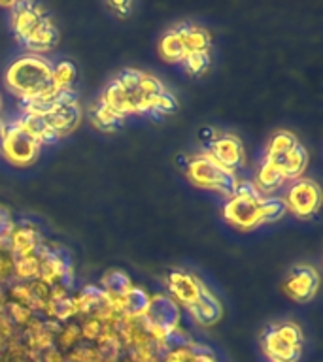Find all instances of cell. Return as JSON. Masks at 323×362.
Segmentation results:
<instances>
[{"instance_id":"cell-1","label":"cell","mask_w":323,"mask_h":362,"mask_svg":"<svg viewBox=\"0 0 323 362\" xmlns=\"http://www.w3.org/2000/svg\"><path fill=\"white\" fill-rule=\"evenodd\" d=\"M6 83L23 100H33L34 96L50 89L51 64L38 55L19 57L11 62L6 72Z\"/></svg>"},{"instance_id":"cell-2","label":"cell","mask_w":323,"mask_h":362,"mask_svg":"<svg viewBox=\"0 0 323 362\" xmlns=\"http://www.w3.org/2000/svg\"><path fill=\"white\" fill-rule=\"evenodd\" d=\"M265 197L257 187L248 181L237 180V189L223 206V217L238 228H255L259 226V208Z\"/></svg>"},{"instance_id":"cell-3","label":"cell","mask_w":323,"mask_h":362,"mask_svg":"<svg viewBox=\"0 0 323 362\" xmlns=\"http://www.w3.org/2000/svg\"><path fill=\"white\" fill-rule=\"evenodd\" d=\"M187 175L191 177L195 185L215 191L227 200L234 194V189H237L234 170L220 166L210 153L191 158V163L187 166Z\"/></svg>"},{"instance_id":"cell-4","label":"cell","mask_w":323,"mask_h":362,"mask_svg":"<svg viewBox=\"0 0 323 362\" xmlns=\"http://www.w3.org/2000/svg\"><path fill=\"white\" fill-rule=\"evenodd\" d=\"M0 146H2L4 157L16 166H25V164L33 163L38 155L40 147L33 136L16 124L6 127L2 138H0Z\"/></svg>"},{"instance_id":"cell-5","label":"cell","mask_w":323,"mask_h":362,"mask_svg":"<svg viewBox=\"0 0 323 362\" xmlns=\"http://www.w3.org/2000/svg\"><path fill=\"white\" fill-rule=\"evenodd\" d=\"M285 208L291 209L299 217H310L319 209L322 202V191L319 187L310 180H300L289 187L285 197Z\"/></svg>"},{"instance_id":"cell-6","label":"cell","mask_w":323,"mask_h":362,"mask_svg":"<svg viewBox=\"0 0 323 362\" xmlns=\"http://www.w3.org/2000/svg\"><path fill=\"white\" fill-rule=\"evenodd\" d=\"M317 283H319V277H317L316 270L312 266H299L288 277L283 288L297 302H306V300H310L316 294Z\"/></svg>"},{"instance_id":"cell-7","label":"cell","mask_w":323,"mask_h":362,"mask_svg":"<svg viewBox=\"0 0 323 362\" xmlns=\"http://www.w3.org/2000/svg\"><path fill=\"white\" fill-rule=\"evenodd\" d=\"M210 155L215 163L223 168L234 170L237 166L244 164V147L237 136L225 134L221 138H215L210 146Z\"/></svg>"},{"instance_id":"cell-8","label":"cell","mask_w":323,"mask_h":362,"mask_svg":"<svg viewBox=\"0 0 323 362\" xmlns=\"http://www.w3.org/2000/svg\"><path fill=\"white\" fill-rule=\"evenodd\" d=\"M146 315L153 325H159L164 330H169V334L174 328H178V322H180V310H178V305L172 302V298L164 296V294L149 296V308H147Z\"/></svg>"},{"instance_id":"cell-9","label":"cell","mask_w":323,"mask_h":362,"mask_svg":"<svg viewBox=\"0 0 323 362\" xmlns=\"http://www.w3.org/2000/svg\"><path fill=\"white\" fill-rule=\"evenodd\" d=\"M187 311L191 313V317L198 325H214L221 315V305L217 302L214 294L210 293L208 288L204 287V283H200V296L195 304L187 305Z\"/></svg>"},{"instance_id":"cell-10","label":"cell","mask_w":323,"mask_h":362,"mask_svg":"<svg viewBox=\"0 0 323 362\" xmlns=\"http://www.w3.org/2000/svg\"><path fill=\"white\" fill-rule=\"evenodd\" d=\"M200 283L197 277L186 272H172L169 276V288L181 304H195L200 296Z\"/></svg>"},{"instance_id":"cell-11","label":"cell","mask_w":323,"mask_h":362,"mask_svg":"<svg viewBox=\"0 0 323 362\" xmlns=\"http://www.w3.org/2000/svg\"><path fill=\"white\" fill-rule=\"evenodd\" d=\"M265 353L272 362H295L300 356V345L285 344L272 328L265 334Z\"/></svg>"},{"instance_id":"cell-12","label":"cell","mask_w":323,"mask_h":362,"mask_svg":"<svg viewBox=\"0 0 323 362\" xmlns=\"http://www.w3.org/2000/svg\"><path fill=\"white\" fill-rule=\"evenodd\" d=\"M102 106L110 107L115 113H119L121 117L129 115V113H136L135 106L130 102V95L119 85L118 79L108 85L106 90H104V95H102Z\"/></svg>"},{"instance_id":"cell-13","label":"cell","mask_w":323,"mask_h":362,"mask_svg":"<svg viewBox=\"0 0 323 362\" xmlns=\"http://www.w3.org/2000/svg\"><path fill=\"white\" fill-rule=\"evenodd\" d=\"M78 119H79L78 106L59 107L53 104L51 112L45 115L44 121L47 127H51L53 130H57V132H59V136H64V134H68V132H70L74 127H76Z\"/></svg>"},{"instance_id":"cell-14","label":"cell","mask_w":323,"mask_h":362,"mask_svg":"<svg viewBox=\"0 0 323 362\" xmlns=\"http://www.w3.org/2000/svg\"><path fill=\"white\" fill-rule=\"evenodd\" d=\"M285 181V175H283L282 166L278 164V160H272V158H265V163L259 168V174H257V191L271 192L274 189L282 185Z\"/></svg>"},{"instance_id":"cell-15","label":"cell","mask_w":323,"mask_h":362,"mask_svg":"<svg viewBox=\"0 0 323 362\" xmlns=\"http://www.w3.org/2000/svg\"><path fill=\"white\" fill-rule=\"evenodd\" d=\"M276 160L282 166L285 180H293V177H299L305 172L306 164H308V153L305 151V147L300 144H297L293 149H289L285 155H282Z\"/></svg>"},{"instance_id":"cell-16","label":"cell","mask_w":323,"mask_h":362,"mask_svg":"<svg viewBox=\"0 0 323 362\" xmlns=\"http://www.w3.org/2000/svg\"><path fill=\"white\" fill-rule=\"evenodd\" d=\"M57 42V30L53 27L50 17H45L44 21L40 23L38 28L34 30L33 36L28 40H25V44L30 51H36V53H42V51L51 49Z\"/></svg>"},{"instance_id":"cell-17","label":"cell","mask_w":323,"mask_h":362,"mask_svg":"<svg viewBox=\"0 0 323 362\" xmlns=\"http://www.w3.org/2000/svg\"><path fill=\"white\" fill-rule=\"evenodd\" d=\"M159 53L166 62H183L187 55V49L181 38L178 36L176 30L172 33H166L161 40V45H159Z\"/></svg>"},{"instance_id":"cell-18","label":"cell","mask_w":323,"mask_h":362,"mask_svg":"<svg viewBox=\"0 0 323 362\" xmlns=\"http://www.w3.org/2000/svg\"><path fill=\"white\" fill-rule=\"evenodd\" d=\"M178 36L181 38L183 45H186L187 53L191 51H208L210 44V36L206 30L198 27H181L176 30Z\"/></svg>"},{"instance_id":"cell-19","label":"cell","mask_w":323,"mask_h":362,"mask_svg":"<svg viewBox=\"0 0 323 362\" xmlns=\"http://www.w3.org/2000/svg\"><path fill=\"white\" fill-rule=\"evenodd\" d=\"M102 287H104L102 291L108 296H125L132 288V285H130V279L125 276L123 272L110 270L106 276L102 277Z\"/></svg>"},{"instance_id":"cell-20","label":"cell","mask_w":323,"mask_h":362,"mask_svg":"<svg viewBox=\"0 0 323 362\" xmlns=\"http://www.w3.org/2000/svg\"><path fill=\"white\" fill-rule=\"evenodd\" d=\"M299 141L295 138L291 132H285V130H280L276 134L272 136L271 141H268V147H266V158H272V160H276L282 155L289 151V149H293Z\"/></svg>"},{"instance_id":"cell-21","label":"cell","mask_w":323,"mask_h":362,"mask_svg":"<svg viewBox=\"0 0 323 362\" xmlns=\"http://www.w3.org/2000/svg\"><path fill=\"white\" fill-rule=\"evenodd\" d=\"M147 308H149V296L144 288L132 287L129 293L125 294V311L132 317L146 315Z\"/></svg>"},{"instance_id":"cell-22","label":"cell","mask_w":323,"mask_h":362,"mask_svg":"<svg viewBox=\"0 0 323 362\" xmlns=\"http://www.w3.org/2000/svg\"><path fill=\"white\" fill-rule=\"evenodd\" d=\"M76 79V66L70 61H61L51 68V83L57 89H68Z\"/></svg>"},{"instance_id":"cell-23","label":"cell","mask_w":323,"mask_h":362,"mask_svg":"<svg viewBox=\"0 0 323 362\" xmlns=\"http://www.w3.org/2000/svg\"><path fill=\"white\" fill-rule=\"evenodd\" d=\"M288 211L285 202L282 198H265L259 208V225L261 223H274Z\"/></svg>"},{"instance_id":"cell-24","label":"cell","mask_w":323,"mask_h":362,"mask_svg":"<svg viewBox=\"0 0 323 362\" xmlns=\"http://www.w3.org/2000/svg\"><path fill=\"white\" fill-rule=\"evenodd\" d=\"M178 107V102L172 95H169L166 90L161 95L147 96V112L157 113H172Z\"/></svg>"},{"instance_id":"cell-25","label":"cell","mask_w":323,"mask_h":362,"mask_svg":"<svg viewBox=\"0 0 323 362\" xmlns=\"http://www.w3.org/2000/svg\"><path fill=\"white\" fill-rule=\"evenodd\" d=\"M121 115L119 113H115L113 110H110V107L106 106H98L96 107V115L95 119H93V124L95 127H98V129L102 130H113V127L118 123H121Z\"/></svg>"},{"instance_id":"cell-26","label":"cell","mask_w":323,"mask_h":362,"mask_svg":"<svg viewBox=\"0 0 323 362\" xmlns=\"http://www.w3.org/2000/svg\"><path fill=\"white\" fill-rule=\"evenodd\" d=\"M13 270H16L17 277L21 279H30V277L40 276V260L36 257H25L21 260L13 262Z\"/></svg>"},{"instance_id":"cell-27","label":"cell","mask_w":323,"mask_h":362,"mask_svg":"<svg viewBox=\"0 0 323 362\" xmlns=\"http://www.w3.org/2000/svg\"><path fill=\"white\" fill-rule=\"evenodd\" d=\"M183 62H186V68L191 74L203 72V70H206L210 62L208 51H191V53H187Z\"/></svg>"},{"instance_id":"cell-28","label":"cell","mask_w":323,"mask_h":362,"mask_svg":"<svg viewBox=\"0 0 323 362\" xmlns=\"http://www.w3.org/2000/svg\"><path fill=\"white\" fill-rule=\"evenodd\" d=\"M276 334L280 338L289 345H300V328L293 322H282V325H278L274 327Z\"/></svg>"},{"instance_id":"cell-29","label":"cell","mask_w":323,"mask_h":362,"mask_svg":"<svg viewBox=\"0 0 323 362\" xmlns=\"http://www.w3.org/2000/svg\"><path fill=\"white\" fill-rule=\"evenodd\" d=\"M138 93L144 96H155L164 93V85L157 78H153L149 74H142L140 83H138Z\"/></svg>"},{"instance_id":"cell-30","label":"cell","mask_w":323,"mask_h":362,"mask_svg":"<svg viewBox=\"0 0 323 362\" xmlns=\"http://www.w3.org/2000/svg\"><path fill=\"white\" fill-rule=\"evenodd\" d=\"M140 79H142V72H138V70H135V68H129V70H123V72L119 74L118 81L119 85L129 93V95H132V93L138 90Z\"/></svg>"},{"instance_id":"cell-31","label":"cell","mask_w":323,"mask_h":362,"mask_svg":"<svg viewBox=\"0 0 323 362\" xmlns=\"http://www.w3.org/2000/svg\"><path fill=\"white\" fill-rule=\"evenodd\" d=\"M76 313H78V310H76L74 298H64L61 302H55V313H53V317H57L59 321H67V319L74 317Z\"/></svg>"},{"instance_id":"cell-32","label":"cell","mask_w":323,"mask_h":362,"mask_svg":"<svg viewBox=\"0 0 323 362\" xmlns=\"http://www.w3.org/2000/svg\"><path fill=\"white\" fill-rule=\"evenodd\" d=\"M10 311H11V317L16 319V322H21V325L30 321V317H33V311L28 310L27 305L19 304V302L10 304Z\"/></svg>"},{"instance_id":"cell-33","label":"cell","mask_w":323,"mask_h":362,"mask_svg":"<svg viewBox=\"0 0 323 362\" xmlns=\"http://www.w3.org/2000/svg\"><path fill=\"white\" fill-rule=\"evenodd\" d=\"M79 330H81V336H84V338L96 339L102 330V325L98 321H95V319H91V321L85 322L84 328H79Z\"/></svg>"},{"instance_id":"cell-34","label":"cell","mask_w":323,"mask_h":362,"mask_svg":"<svg viewBox=\"0 0 323 362\" xmlns=\"http://www.w3.org/2000/svg\"><path fill=\"white\" fill-rule=\"evenodd\" d=\"M11 296L16 300H19V304L27 305L28 300H30V288H28V285H16V287L11 288Z\"/></svg>"},{"instance_id":"cell-35","label":"cell","mask_w":323,"mask_h":362,"mask_svg":"<svg viewBox=\"0 0 323 362\" xmlns=\"http://www.w3.org/2000/svg\"><path fill=\"white\" fill-rule=\"evenodd\" d=\"M79 334H81V330H79V327H76V325H70V327L67 328V330H62L61 334V344L62 345H72L76 339L79 338Z\"/></svg>"},{"instance_id":"cell-36","label":"cell","mask_w":323,"mask_h":362,"mask_svg":"<svg viewBox=\"0 0 323 362\" xmlns=\"http://www.w3.org/2000/svg\"><path fill=\"white\" fill-rule=\"evenodd\" d=\"M191 362H217L214 356L210 355V353H198V355H193Z\"/></svg>"},{"instance_id":"cell-37","label":"cell","mask_w":323,"mask_h":362,"mask_svg":"<svg viewBox=\"0 0 323 362\" xmlns=\"http://www.w3.org/2000/svg\"><path fill=\"white\" fill-rule=\"evenodd\" d=\"M45 361L47 362H62V356L57 353V351H50L47 356H45Z\"/></svg>"},{"instance_id":"cell-38","label":"cell","mask_w":323,"mask_h":362,"mask_svg":"<svg viewBox=\"0 0 323 362\" xmlns=\"http://www.w3.org/2000/svg\"><path fill=\"white\" fill-rule=\"evenodd\" d=\"M4 129H6V124L0 121V138H2V132H4Z\"/></svg>"},{"instance_id":"cell-39","label":"cell","mask_w":323,"mask_h":362,"mask_svg":"<svg viewBox=\"0 0 323 362\" xmlns=\"http://www.w3.org/2000/svg\"><path fill=\"white\" fill-rule=\"evenodd\" d=\"M0 106H2V100H0Z\"/></svg>"}]
</instances>
